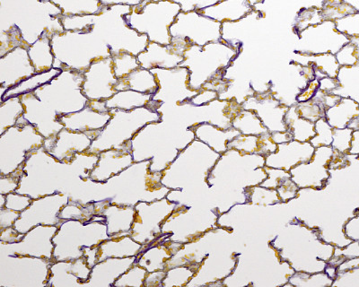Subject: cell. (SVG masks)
Listing matches in <instances>:
<instances>
[{
  "label": "cell",
  "mask_w": 359,
  "mask_h": 287,
  "mask_svg": "<svg viewBox=\"0 0 359 287\" xmlns=\"http://www.w3.org/2000/svg\"><path fill=\"white\" fill-rule=\"evenodd\" d=\"M82 94L89 101H107L114 97L118 78L115 76L111 57L96 59L84 72Z\"/></svg>",
  "instance_id": "obj_6"
},
{
  "label": "cell",
  "mask_w": 359,
  "mask_h": 287,
  "mask_svg": "<svg viewBox=\"0 0 359 287\" xmlns=\"http://www.w3.org/2000/svg\"><path fill=\"white\" fill-rule=\"evenodd\" d=\"M232 127L246 136H261L269 132L255 111L245 109L240 111L233 118Z\"/></svg>",
  "instance_id": "obj_24"
},
{
  "label": "cell",
  "mask_w": 359,
  "mask_h": 287,
  "mask_svg": "<svg viewBox=\"0 0 359 287\" xmlns=\"http://www.w3.org/2000/svg\"><path fill=\"white\" fill-rule=\"evenodd\" d=\"M285 123L287 132L293 135V139L299 142H310L316 136V124L309 120L304 119L297 113L296 106L292 105L285 116Z\"/></svg>",
  "instance_id": "obj_21"
},
{
  "label": "cell",
  "mask_w": 359,
  "mask_h": 287,
  "mask_svg": "<svg viewBox=\"0 0 359 287\" xmlns=\"http://www.w3.org/2000/svg\"><path fill=\"white\" fill-rule=\"evenodd\" d=\"M35 74L36 71L29 57L27 47L19 46L6 53L0 57L1 97L8 89Z\"/></svg>",
  "instance_id": "obj_8"
},
{
  "label": "cell",
  "mask_w": 359,
  "mask_h": 287,
  "mask_svg": "<svg viewBox=\"0 0 359 287\" xmlns=\"http://www.w3.org/2000/svg\"><path fill=\"white\" fill-rule=\"evenodd\" d=\"M349 41L336 54L337 60L341 66H354L359 62V36H349Z\"/></svg>",
  "instance_id": "obj_26"
},
{
  "label": "cell",
  "mask_w": 359,
  "mask_h": 287,
  "mask_svg": "<svg viewBox=\"0 0 359 287\" xmlns=\"http://www.w3.org/2000/svg\"><path fill=\"white\" fill-rule=\"evenodd\" d=\"M319 82L320 90L326 92H332L339 86V82L337 80V78H329V76L320 79Z\"/></svg>",
  "instance_id": "obj_33"
},
{
  "label": "cell",
  "mask_w": 359,
  "mask_h": 287,
  "mask_svg": "<svg viewBox=\"0 0 359 287\" xmlns=\"http://www.w3.org/2000/svg\"><path fill=\"white\" fill-rule=\"evenodd\" d=\"M294 57L292 62L300 64L302 66H312L316 78L322 79L325 76L337 78L339 65L336 55L332 53L320 54V55H303L300 53H294Z\"/></svg>",
  "instance_id": "obj_16"
},
{
  "label": "cell",
  "mask_w": 359,
  "mask_h": 287,
  "mask_svg": "<svg viewBox=\"0 0 359 287\" xmlns=\"http://www.w3.org/2000/svg\"><path fill=\"white\" fill-rule=\"evenodd\" d=\"M337 80L339 86L331 94L341 98H351L359 104V62L354 66H341Z\"/></svg>",
  "instance_id": "obj_19"
},
{
  "label": "cell",
  "mask_w": 359,
  "mask_h": 287,
  "mask_svg": "<svg viewBox=\"0 0 359 287\" xmlns=\"http://www.w3.org/2000/svg\"><path fill=\"white\" fill-rule=\"evenodd\" d=\"M359 116V104L351 98H341L325 111V118L333 129L343 130Z\"/></svg>",
  "instance_id": "obj_18"
},
{
  "label": "cell",
  "mask_w": 359,
  "mask_h": 287,
  "mask_svg": "<svg viewBox=\"0 0 359 287\" xmlns=\"http://www.w3.org/2000/svg\"><path fill=\"white\" fill-rule=\"evenodd\" d=\"M240 52L241 49L230 46L223 40L203 47L191 46L185 50L184 59L180 66L190 71L189 85L191 90L201 91L207 83L223 79L224 72Z\"/></svg>",
  "instance_id": "obj_1"
},
{
  "label": "cell",
  "mask_w": 359,
  "mask_h": 287,
  "mask_svg": "<svg viewBox=\"0 0 359 287\" xmlns=\"http://www.w3.org/2000/svg\"><path fill=\"white\" fill-rule=\"evenodd\" d=\"M40 1L53 3L62 10L63 17L98 15L104 8L100 0H40Z\"/></svg>",
  "instance_id": "obj_22"
},
{
  "label": "cell",
  "mask_w": 359,
  "mask_h": 287,
  "mask_svg": "<svg viewBox=\"0 0 359 287\" xmlns=\"http://www.w3.org/2000/svg\"><path fill=\"white\" fill-rule=\"evenodd\" d=\"M314 151L316 148L310 142H299L293 139L278 145L274 153L266 156L265 165L269 168L290 171L296 165L311 161Z\"/></svg>",
  "instance_id": "obj_9"
},
{
  "label": "cell",
  "mask_w": 359,
  "mask_h": 287,
  "mask_svg": "<svg viewBox=\"0 0 359 287\" xmlns=\"http://www.w3.org/2000/svg\"><path fill=\"white\" fill-rule=\"evenodd\" d=\"M325 20L323 17L322 9L307 8L303 9L298 13L296 24H294V31L297 34L304 30L311 25L322 23Z\"/></svg>",
  "instance_id": "obj_28"
},
{
  "label": "cell",
  "mask_w": 359,
  "mask_h": 287,
  "mask_svg": "<svg viewBox=\"0 0 359 287\" xmlns=\"http://www.w3.org/2000/svg\"><path fill=\"white\" fill-rule=\"evenodd\" d=\"M297 46L294 53L303 55H320L332 53L336 55L349 41V36L337 28L336 22L323 20L297 34Z\"/></svg>",
  "instance_id": "obj_5"
},
{
  "label": "cell",
  "mask_w": 359,
  "mask_h": 287,
  "mask_svg": "<svg viewBox=\"0 0 359 287\" xmlns=\"http://www.w3.org/2000/svg\"><path fill=\"white\" fill-rule=\"evenodd\" d=\"M181 11V6L172 0L160 2L143 0L140 5L133 6L124 19L137 33L147 34L150 43L170 46L172 43L170 27Z\"/></svg>",
  "instance_id": "obj_3"
},
{
  "label": "cell",
  "mask_w": 359,
  "mask_h": 287,
  "mask_svg": "<svg viewBox=\"0 0 359 287\" xmlns=\"http://www.w3.org/2000/svg\"><path fill=\"white\" fill-rule=\"evenodd\" d=\"M229 149H236L246 154H256L267 156L276 151L277 144L271 138V133L261 136H246L240 134L227 145Z\"/></svg>",
  "instance_id": "obj_14"
},
{
  "label": "cell",
  "mask_w": 359,
  "mask_h": 287,
  "mask_svg": "<svg viewBox=\"0 0 359 287\" xmlns=\"http://www.w3.org/2000/svg\"><path fill=\"white\" fill-rule=\"evenodd\" d=\"M320 82L318 78H314L309 83L306 88L303 89L298 95H297V103H306L312 99L316 92L319 91Z\"/></svg>",
  "instance_id": "obj_32"
},
{
  "label": "cell",
  "mask_w": 359,
  "mask_h": 287,
  "mask_svg": "<svg viewBox=\"0 0 359 287\" xmlns=\"http://www.w3.org/2000/svg\"><path fill=\"white\" fill-rule=\"evenodd\" d=\"M151 2H160V1H166V0H149Z\"/></svg>",
  "instance_id": "obj_37"
},
{
  "label": "cell",
  "mask_w": 359,
  "mask_h": 287,
  "mask_svg": "<svg viewBox=\"0 0 359 287\" xmlns=\"http://www.w3.org/2000/svg\"><path fill=\"white\" fill-rule=\"evenodd\" d=\"M116 91L134 90L146 94H155L159 89L156 76L149 69L139 68L123 78H118Z\"/></svg>",
  "instance_id": "obj_15"
},
{
  "label": "cell",
  "mask_w": 359,
  "mask_h": 287,
  "mask_svg": "<svg viewBox=\"0 0 359 287\" xmlns=\"http://www.w3.org/2000/svg\"><path fill=\"white\" fill-rule=\"evenodd\" d=\"M102 5L105 6H111L115 5H127L135 6L140 5L143 0H100Z\"/></svg>",
  "instance_id": "obj_34"
},
{
  "label": "cell",
  "mask_w": 359,
  "mask_h": 287,
  "mask_svg": "<svg viewBox=\"0 0 359 287\" xmlns=\"http://www.w3.org/2000/svg\"><path fill=\"white\" fill-rule=\"evenodd\" d=\"M219 92L210 89H201L195 97H192L191 100H189V103L195 105V106H201L205 105L210 102H212L219 99Z\"/></svg>",
  "instance_id": "obj_31"
},
{
  "label": "cell",
  "mask_w": 359,
  "mask_h": 287,
  "mask_svg": "<svg viewBox=\"0 0 359 287\" xmlns=\"http://www.w3.org/2000/svg\"><path fill=\"white\" fill-rule=\"evenodd\" d=\"M174 46L203 47L222 41V24L198 11L180 12L170 27Z\"/></svg>",
  "instance_id": "obj_4"
},
{
  "label": "cell",
  "mask_w": 359,
  "mask_h": 287,
  "mask_svg": "<svg viewBox=\"0 0 359 287\" xmlns=\"http://www.w3.org/2000/svg\"><path fill=\"white\" fill-rule=\"evenodd\" d=\"M264 0H249L250 4H251L253 8L256 5L261 4V3H264Z\"/></svg>",
  "instance_id": "obj_36"
},
{
  "label": "cell",
  "mask_w": 359,
  "mask_h": 287,
  "mask_svg": "<svg viewBox=\"0 0 359 287\" xmlns=\"http://www.w3.org/2000/svg\"><path fill=\"white\" fill-rule=\"evenodd\" d=\"M253 11L255 8L250 4L249 0H223L200 13L223 24L241 21Z\"/></svg>",
  "instance_id": "obj_12"
},
{
  "label": "cell",
  "mask_w": 359,
  "mask_h": 287,
  "mask_svg": "<svg viewBox=\"0 0 359 287\" xmlns=\"http://www.w3.org/2000/svg\"><path fill=\"white\" fill-rule=\"evenodd\" d=\"M153 94H142L134 90L118 91L108 100L105 101L109 110L118 109L133 111L137 108L150 107Z\"/></svg>",
  "instance_id": "obj_20"
},
{
  "label": "cell",
  "mask_w": 359,
  "mask_h": 287,
  "mask_svg": "<svg viewBox=\"0 0 359 287\" xmlns=\"http://www.w3.org/2000/svg\"><path fill=\"white\" fill-rule=\"evenodd\" d=\"M114 59V68L115 76L118 78H123L130 74L139 68L140 65L137 56L130 52H121L116 55L111 56Z\"/></svg>",
  "instance_id": "obj_25"
},
{
  "label": "cell",
  "mask_w": 359,
  "mask_h": 287,
  "mask_svg": "<svg viewBox=\"0 0 359 287\" xmlns=\"http://www.w3.org/2000/svg\"><path fill=\"white\" fill-rule=\"evenodd\" d=\"M111 118V111L97 110L88 101L84 109L76 113L60 115L57 117V120L67 130L88 133L102 132L110 121Z\"/></svg>",
  "instance_id": "obj_11"
},
{
  "label": "cell",
  "mask_w": 359,
  "mask_h": 287,
  "mask_svg": "<svg viewBox=\"0 0 359 287\" xmlns=\"http://www.w3.org/2000/svg\"><path fill=\"white\" fill-rule=\"evenodd\" d=\"M354 130L346 129H333V140L332 148L334 151L341 153L343 155L349 154L351 148L352 138Z\"/></svg>",
  "instance_id": "obj_29"
},
{
  "label": "cell",
  "mask_w": 359,
  "mask_h": 287,
  "mask_svg": "<svg viewBox=\"0 0 359 287\" xmlns=\"http://www.w3.org/2000/svg\"><path fill=\"white\" fill-rule=\"evenodd\" d=\"M316 135L311 139L310 143L314 148L320 146H332L333 140V127L330 125L325 118H320L316 123Z\"/></svg>",
  "instance_id": "obj_27"
},
{
  "label": "cell",
  "mask_w": 359,
  "mask_h": 287,
  "mask_svg": "<svg viewBox=\"0 0 359 287\" xmlns=\"http://www.w3.org/2000/svg\"><path fill=\"white\" fill-rule=\"evenodd\" d=\"M192 132L195 134V139L206 144L215 152L222 155L229 148L227 145L236 136L240 135L238 130L231 127L229 130H223L214 125V124L204 122L192 127Z\"/></svg>",
  "instance_id": "obj_13"
},
{
  "label": "cell",
  "mask_w": 359,
  "mask_h": 287,
  "mask_svg": "<svg viewBox=\"0 0 359 287\" xmlns=\"http://www.w3.org/2000/svg\"><path fill=\"white\" fill-rule=\"evenodd\" d=\"M241 104L243 109L255 111L258 115L269 132H287L285 116L290 106L278 100L273 92H266L264 94L252 95Z\"/></svg>",
  "instance_id": "obj_7"
},
{
  "label": "cell",
  "mask_w": 359,
  "mask_h": 287,
  "mask_svg": "<svg viewBox=\"0 0 359 287\" xmlns=\"http://www.w3.org/2000/svg\"><path fill=\"white\" fill-rule=\"evenodd\" d=\"M111 118L100 135L93 140L89 154H99L109 149H123L131 146L130 140L147 124L160 122L161 114L147 107L133 111L111 109Z\"/></svg>",
  "instance_id": "obj_2"
},
{
  "label": "cell",
  "mask_w": 359,
  "mask_h": 287,
  "mask_svg": "<svg viewBox=\"0 0 359 287\" xmlns=\"http://www.w3.org/2000/svg\"><path fill=\"white\" fill-rule=\"evenodd\" d=\"M49 31L44 30L40 35L39 39L28 48L29 57L33 64L36 74L50 71L53 69L54 54L51 47V36Z\"/></svg>",
  "instance_id": "obj_17"
},
{
  "label": "cell",
  "mask_w": 359,
  "mask_h": 287,
  "mask_svg": "<svg viewBox=\"0 0 359 287\" xmlns=\"http://www.w3.org/2000/svg\"><path fill=\"white\" fill-rule=\"evenodd\" d=\"M62 70L53 69L50 71L38 73L30 78L22 81L20 84L14 86L5 92L1 97V102L8 100L9 98L20 97V95L34 92L37 88L50 83L54 78L62 73Z\"/></svg>",
  "instance_id": "obj_23"
},
{
  "label": "cell",
  "mask_w": 359,
  "mask_h": 287,
  "mask_svg": "<svg viewBox=\"0 0 359 287\" xmlns=\"http://www.w3.org/2000/svg\"><path fill=\"white\" fill-rule=\"evenodd\" d=\"M188 47L174 44L161 46L150 43L143 52L137 56L141 68L171 69L177 68L184 59V52Z\"/></svg>",
  "instance_id": "obj_10"
},
{
  "label": "cell",
  "mask_w": 359,
  "mask_h": 287,
  "mask_svg": "<svg viewBox=\"0 0 359 287\" xmlns=\"http://www.w3.org/2000/svg\"><path fill=\"white\" fill-rule=\"evenodd\" d=\"M341 1L351 6L355 12L359 13V0H341Z\"/></svg>",
  "instance_id": "obj_35"
},
{
  "label": "cell",
  "mask_w": 359,
  "mask_h": 287,
  "mask_svg": "<svg viewBox=\"0 0 359 287\" xmlns=\"http://www.w3.org/2000/svg\"><path fill=\"white\" fill-rule=\"evenodd\" d=\"M172 1L181 6L182 12H200L223 1V0H172Z\"/></svg>",
  "instance_id": "obj_30"
}]
</instances>
